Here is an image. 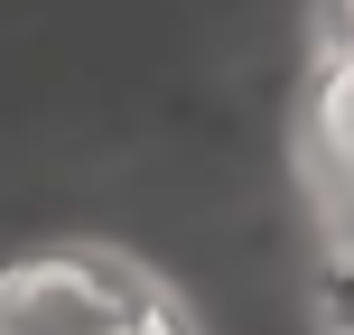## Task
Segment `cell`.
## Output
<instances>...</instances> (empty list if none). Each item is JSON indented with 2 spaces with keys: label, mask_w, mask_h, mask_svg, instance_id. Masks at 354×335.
<instances>
[{
  "label": "cell",
  "mask_w": 354,
  "mask_h": 335,
  "mask_svg": "<svg viewBox=\"0 0 354 335\" xmlns=\"http://www.w3.org/2000/svg\"><path fill=\"white\" fill-rule=\"evenodd\" d=\"M159 307L93 251H47V261L0 270V335H140Z\"/></svg>",
  "instance_id": "cell-1"
},
{
  "label": "cell",
  "mask_w": 354,
  "mask_h": 335,
  "mask_svg": "<svg viewBox=\"0 0 354 335\" xmlns=\"http://www.w3.org/2000/svg\"><path fill=\"white\" fill-rule=\"evenodd\" d=\"M317 168H326L336 214H354V66L326 75V103H317Z\"/></svg>",
  "instance_id": "cell-2"
},
{
  "label": "cell",
  "mask_w": 354,
  "mask_h": 335,
  "mask_svg": "<svg viewBox=\"0 0 354 335\" xmlns=\"http://www.w3.org/2000/svg\"><path fill=\"white\" fill-rule=\"evenodd\" d=\"M317 37H326V75L354 66V0H326L317 10Z\"/></svg>",
  "instance_id": "cell-3"
},
{
  "label": "cell",
  "mask_w": 354,
  "mask_h": 335,
  "mask_svg": "<svg viewBox=\"0 0 354 335\" xmlns=\"http://www.w3.org/2000/svg\"><path fill=\"white\" fill-rule=\"evenodd\" d=\"M140 335H177V326H168V317H149V326H140Z\"/></svg>",
  "instance_id": "cell-4"
}]
</instances>
